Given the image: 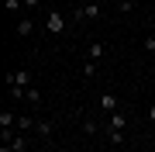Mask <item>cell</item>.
I'll list each match as a JSON object with an SVG mask.
<instances>
[{
	"label": "cell",
	"mask_w": 155,
	"mask_h": 152,
	"mask_svg": "<svg viewBox=\"0 0 155 152\" xmlns=\"http://www.w3.org/2000/svg\"><path fill=\"white\" fill-rule=\"evenodd\" d=\"M124 128H127V114L124 111H114L110 118H107V138H110L114 145H121V142H124Z\"/></svg>",
	"instance_id": "6da1fadb"
},
{
	"label": "cell",
	"mask_w": 155,
	"mask_h": 152,
	"mask_svg": "<svg viewBox=\"0 0 155 152\" xmlns=\"http://www.w3.org/2000/svg\"><path fill=\"white\" fill-rule=\"evenodd\" d=\"M100 11H104V7H100V0H90V4L76 7V11H72V17H76V21H97Z\"/></svg>",
	"instance_id": "7a4b0ae2"
},
{
	"label": "cell",
	"mask_w": 155,
	"mask_h": 152,
	"mask_svg": "<svg viewBox=\"0 0 155 152\" xmlns=\"http://www.w3.org/2000/svg\"><path fill=\"white\" fill-rule=\"evenodd\" d=\"M28 83H31V73H28V69H14V73L7 76V86H24V90H28Z\"/></svg>",
	"instance_id": "3957f363"
},
{
	"label": "cell",
	"mask_w": 155,
	"mask_h": 152,
	"mask_svg": "<svg viewBox=\"0 0 155 152\" xmlns=\"http://www.w3.org/2000/svg\"><path fill=\"white\" fill-rule=\"evenodd\" d=\"M45 28H48L52 35H62V31H66V21H62V14H59V11H52L48 17H45Z\"/></svg>",
	"instance_id": "277c9868"
},
{
	"label": "cell",
	"mask_w": 155,
	"mask_h": 152,
	"mask_svg": "<svg viewBox=\"0 0 155 152\" xmlns=\"http://www.w3.org/2000/svg\"><path fill=\"white\" fill-rule=\"evenodd\" d=\"M100 107H104L107 114H114V111H121V100H117L114 93H100V100H97Z\"/></svg>",
	"instance_id": "5b68a950"
},
{
	"label": "cell",
	"mask_w": 155,
	"mask_h": 152,
	"mask_svg": "<svg viewBox=\"0 0 155 152\" xmlns=\"http://www.w3.org/2000/svg\"><path fill=\"white\" fill-rule=\"evenodd\" d=\"M35 131H38V135L48 142V138H52V131H55V124H52V121H35Z\"/></svg>",
	"instance_id": "8992f818"
},
{
	"label": "cell",
	"mask_w": 155,
	"mask_h": 152,
	"mask_svg": "<svg viewBox=\"0 0 155 152\" xmlns=\"http://www.w3.org/2000/svg\"><path fill=\"white\" fill-rule=\"evenodd\" d=\"M31 31H35V21H31V17H21V21H17V35H21V38H28Z\"/></svg>",
	"instance_id": "52a82bcc"
},
{
	"label": "cell",
	"mask_w": 155,
	"mask_h": 152,
	"mask_svg": "<svg viewBox=\"0 0 155 152\" xmlns=\"http://www.w3.org/2000/svg\"><path fill=\"white\" fill-rule=\"evenodd\" d=\"M11 152H28V135H14L11 138Z\"/></svg>",
	"instance_id": "ba28073f"
},
{
	"label": "cell",
	"mask_w": 155,
	"mask_h": 152,
	"mask_svg": "<svg viewBox=\"0 0 155 152\" xmlns=\"http://www.w3.org/2000/svg\"><path fill=\"white\" fill-rule=\"evenodd\" d=\"M0 128H17V118L11 111H0Z\"/></svg>",
	"instance_id": "9c48e42d"
},
{
	"label": "cell",
	"mask_w": 155,
	"mask_h": 152,
	"mask_svg": "<svg viewBox=\"0 0 155 152\" xmlns=\"http://www.w3.org/2000/svg\"><path fill=\"white\" fill-rule=\"evenodd\" d=\"M24 100L38 107V104H41V90H38V86H28V97H24Z\"/></svg>",
	"instance_id": "30bf717a"
},
{
	"label": "cell",
	"mask_w": 155,
	"mask_h": 152,
	"mask_svg": "<svg viewBox=\"0 0 155 152\" xmlns=\"http://www.w3.org/2000/svg\"><path fill=\"white\" fill-rule=\"evenodd\" d=\"M104 52H107V45H100V42H93V45H90V59H104Z\"/></svg>",
	"instance_id": "8fae6325"
},
{
	"label": "cell",
	"mask_w": 155,
	"mask_h": 152,
	"mask_svg": "<svg viewBox=\"0 0 155 152\" xmlns=\"http://www.w3.org/2000/svg\"><path fill=\"white\" fill-rule=\"evenodd\" d=\"M83 76H97V62H93V59H86V66H83Z\"/></svg>",
	"instance_id": "7c38bea8"
},
{
	"label": "cell",
	"mask_w": 155,
	"mask_h": 152,
	"mask_svg": "<svg viewBox=\"0 0 155 152\" xmlns=\"http://www.w3.org/2000/svg\"><path fill=\"white\" fill-rule=\"evenodd\" d=\"M17 128H21V131H28V128H35V118H17Z\"/></svg>",
	"instance_id": "4fadbf2b"
},
{
	"label": "cell",
	"mask_w": 155,
	"mask_h": 152,
	"mask_svg": "<svg viewBox=\"0 0 155 152\" xmlns=\"http://www.w3.org/2000/svg\"><path fill=\"white\" fill-rule=\"evenodd\" d=\"M4 4H7V11H14V14H17V11L24 7V0H4Z\"/></svg>",
	"instance_id": "5bb4252c"
},
{
	"label": "cell",
	"mask_w": 155,
	"mask_h": 152,
	"mask_svg": "<svg viewBox=\"0 0 155 152\" xmlns=\"http://www.w3.org/2000/svg\"><path fill=\"white\" fill-rule=\"evenodd\" d=\"M145 49H148V52H155V38H145Z\"/></svg>",
	"instance_id": "9a60e30c"
},
{
	"label": "cell",
	"mask_w": 155,
	"mask_h": 152,
	"mask_svg": "<svg viewBox=\"0 0 155 152\" xmlns=\"http://www.w3.org/2000/svg\"><path fill=\"white\" fill-rule=\"evenodd\" d=\"M38 4H41V0H24V7H31V11H35Z\"/></svg>",
	"instance_id": "2e32d148"
},
{
	"label": "cell",
	"mask_w": 155,
	"mask_h": 152,
	"mask_svg": "<svg viewBox=\"0 0 155 152\" xmlns=\"http://www.w3.org/2000/svg\"><path fill=\"white\" fill-rule=\"evenodd\" d=\"M148 121H155V104H152V107H148Z\"/></svg>",
	"instance_id": "e0dca14e"
},
{
	"label": "cell",
	"mask_w": 155,
	"mask_h": 152,
	"mask_svg": "<svg viewBox=\"0 0 155 152\" xmlns=\"http://www.w3.org/2000/svg\"><path fill=\"white\" fill-rule=\"evenodd\" d=\"M152 62H155V52H152Z\"/></svg>",
	"instance_id": "ac0fdd59"
}]
</instances>
